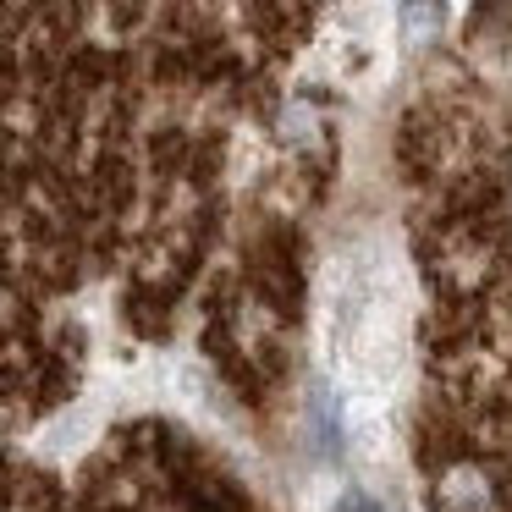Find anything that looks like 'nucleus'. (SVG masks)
I'll return each mask as SVG.
<instances>
[{
  "instance_id": "obj_1",
  "label": "nucleus",
  "mask_w": 512,
  "mask_h": 512,
  "mask_svg": "<svg viewBox=\"0 0 512 512\" xmlns=\"http://www.w3.org/2000/svg\"><path fill=\"white\" fill-rule=\"evenodd\" d=\"M331 512H386V507H380V501L375 496H369V490H347V496L342 501H336V507Z\"/></svg>"
}]
</instances>
